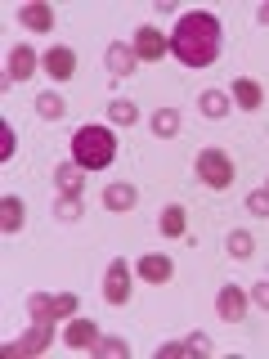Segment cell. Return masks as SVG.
I'll return each instance as SVG.
<instances>
[{
	"instance_id": "cell-1",
	"label": "cell",
	"mask_w": 269,
	"mask_h": 359,
	"mask_svg": "<svg viewBox=\"0 0 269 359\" xmlns=\"http://www.w3.org/2000/svg\"><path fill=\"white\" fill-rule=\"evenodd\" d=\"M220 36H224V27H220L216 14H207V9L179 14L175 32H171V54L184 67H211L220 54Z\"/></svg>"
},
{
	"instance_id": "cell-2",
	"label": "cell",
	"mask_w": 269,
	"mask_h": 359,
	"mask_svg": "<svg viewBox=\"0 0 269 359\" xmlns=\"http://www.w3.org/2000/svg\"><path fill=\"white\" fill-rule=\"evenodd\" d=\"M112 157H117V135H112V126H76L72 130V162L85 175L112 166Z\"/></svg>"
},
{
	"instance_id": "cell-3",
	"label": "cell",
	"mask_w": 269,
	"mask_h": 359,
	"mask_svg": "<svg viewBox=\"0 0 269 359\" xmlns=\"http://www.w3.org/2000/svg\"><path fill=\"white\" fill-rule=\"evenodd\" d=\"M193 171H198V180L207 189H216V194H220V189L233 184V157L224 153V149H202L198 162H193Z\"/></svg>"
},
{
	"instance_id": "cell-4",
	"label": "cell",
	"mask_w": 269,
	"mask_h": 359,
	"mask_svg": "<svg viewBox=\"0 0 269 359\" xmlns=\"http://www.w3.org/2000/svg\"><path fill=\"white\" fill-rule=\"evenodd\" d=\"M27 314H32V319H45V323L72 319V314H76V297H72V292H32V297H27Z\"/></svg>"
},
{
	"instance_id": "cell-5",
	"label": "cell",
	"mask_w": 269,
	"mask_h": 359,
	"mask_svg": "<svg viewBox=\"0 0 269 359\" xmlns=\"http://www.w3.org/2000/svg\"><path fill=\"white\" fill-rule=\"evenodd\" d=\"M50 341H54V323L32 319V328L22 332L18 341H5V355H9V359H27V355H41Z\"/></svg>"
},
{
	"instance_id": "cell-6",
	"label": "cell",
	"mask_w": 269,
	"mask_h": 359,
	"mask_svg": "<svg viewBox=\"0 0 269 359\" xmlns=\"http://www.w3.org/2000/svg\"><path fill=\"white\" fill-rule=\"evenodd\" d=\"M104 301L108 306H126L130 301V265H126V256L108 261V269H104Z\"/></svg>"
},
{
	"instance_id": "cell-7",
	"label": "cell",
	"mask_w": 269,
	"mask_h": 359,
	"mask_svg": "<svg viewBox=\"0 0 269 359\" xmlns=\"http://www.w3.org/2000/svg\"><path fill=\"white\" fill-rule=\"evenodd\" d=\"M134 54H139V63H162L166 50H171V41L162 36V32L153 27V22H144V27H134Z\"/></svg>"
},
{
	"instance_id": "cell-8",
	"label": "cell",
	"mask_w": 269,
	"mask_h": 359,
	"mask_svg": "<svg viewBox=\"0 0 269 359\" xmlns=\"http://www.w3.org/2000/svg\"><path fill=\"white\" fill-rule=\"evenodd\" d=\"M41 67L54 76V81H72L76 76V50L72 45H50V50L41 54Z\"/></svg>"
},
{
	"instance_id": "cell-9",
	"label": "cell",
	"mask_w": 269,
	"mask_h": 359,
	"mask_svg": "<svg viewBox=\"0 0 269 359\" xmlns=\"http://www.w3.org/2000/svg\"><path fill=\"white\" fill-rule=\"evenodd\" d=\"M95 341H99V323L72 314V319H67V328H63V346H67V351H90Z\"/></svg>"
},
{
	"instance_id": "cell-10",
	"label": "cell",
	"mask_w": 269,
	"mask_h": 359,
	"mask_svg": "<svg viewBox=\"0 0 269 359\" xmlns=\"http://www.w3.org/2000/svg\"><path fill=\"white\" fill-rule=\"evenodd\" d=\"M134 269H139L144 283H157V287H162V283H171L175 261H171L166 252H149V256H139V265H134Z\"/></svg>"
},
{
	"instance_id": "cell-11",
	"label": "cell",
	"mask_w": 269,
	"mask_h": 359,
	"mask_svg": "<svg viewBox=\"0 0 269 359\" xmlns=\"http://www.w3.org/2000/svg\"><path fill=\"white\" fill-rule=\"evenodd\" d=\"M216 314L224 323H242V314H247V292L238 283H224L220 287V297H216Z\"/></svg>"
},
{
	"instance_id": "cell-12",
	"label": "cell",
	"mask_w": 269,
	"mask_h": 359,
	"mask_svg": "<svg viewBox=\"0 0 269 359\" xmlns=\"http://www.w3.org/2000/svg\"><path fill=\"white\" fill-rule=\"evenodd\" d=\"M104 63H108L112 76H130L134 67H139V54H134V45H126V41H112L104 50Z\"/></svg>"
},
{
	"instance_id": "cell-13",
	"label": "cell",
	"mask_w": 269,
	"mask_h": 359,
	"mask_svg": "<svg viewBox=\"0 0 269 359\" xmlns=\"http://www.w3.org/2000/svg\"><path fill=\"white\" fill-rule=\"evenodd\" d=\"M18 22L27 32H41L45 36V32H54V9L45 0H27V5H18Z\"/></svg>"
},
{
	"instance_id": "cell-14",
	"label": "cell",
	"mask_w": 269,
	"mask_h": 359,
	"mask_svg": "<svg viewBox=\"0 0 269 359\" xmlns=\"http://www.w3.org/2000/svg\"><path fill=\"white\" fill-rule=\"evenodd\" d=\"M81 184H85V171L76 162L54 166V189H59V198H81Z\"/></svg>"
},
{
	"instance_id": "cell-15",
	"label": "cell",
	"mask_w": 269,
	"mask_h": 359,
	"mask_svg": "<svg viewBox=\"0 0 269 359\" xmlns=\"http://www.w3.org/2000/svg\"><path fill=\"white\" fill-rule=\"evenodd\" d=\"M36 50L32 45H14L9 50V81H27V76H36Z\"/></svg>"
},
{
	"instance_id": "cell-16",
	"label": "cell",
	"mask_w": 269,
	"mask_h": 359,
	"mask_svg": "<svg viewBox=\"0 0 269 359\" xmlns=\"http://www.w3.org/2000/svg\"><path fill=\"white\" fill-rule=\"evenodd\" d=\"M134 202H139V189L126 184V180H112V184L104 189V207L108 211H130Z\"/></svg>"
},
{
	"instance_id": "cell-17",
	"label": "cell",
	"mask_w": 269,
	"mask_h": 359,
	"mask_svg": "<svg viewBox=\"0 0 269 359\" xmlns=\"http://www.w3.org/2000/svg\"><path fill=\"white\" fill-rule=\"evenodd\" d=\"M229 99H233V104H238L242 112H256V108L265 104V90L256 86L251 76H238V81H233V95H229Z\"/></svg>"
},
{
	"instance_id": "cell-18",
	"label": "cell",
	"mask_w": 269,
	"mask_h": 359,
	"mask_svg": "<svg viewBox=\"0 0 269 359\" xmlns=\"http://www.w3.org/2000/svg\"><path fill=\"white\" fill-rule=\"evenodd\" d=\"M229 108H233V99L224 95V90H202V99H198V112H202V117L220 121V117H229Z\"/></svg>"
},
{
	"instance_id": "cell-19",
	"label": "cell",
	"mask_w": 269,
	"mask_h": 359,
	"mask_svg": "<svg viewBox=\"0 0 269 359\" xmlns=\"http://www.w3.org/2000/svg\"><path fill=\"white\" fill-rule=\"evenodd\" d=\"M22 220H27V207H22L14 194H5V202H0V229H5V233H18Z\"/></svg>"
},
{
	"instance_id": "cell-20",
	"label": "cell",
	"mask_w": 269,
	"mask_h": 359,
	"mask_svg": "<svg viewBox=\"0 0 269 359\" xmlns=\"http://www.w3.org/2000/svg\"><path fill=\"white\" fill-rule=\"evenodd\" d=\"M90 355L95 359H130V341L126 337H99V341L90 346Z\"/></svg>"
},
{
	"instance_id": "cell-21",
	"label": "cell",
	"mask_w": 269,
	"mask_h": 359,
	"mask_svg": "<svg viewBox=\"0 0 269 359\" xmlns=\"http://www.w3.org/2000/svg\"><path fill=\"white\" fill-rule=\"evenodd\" d=\"M157 229H162V238H184V207L171 202V207L157 216Z\"/></svg>"
},
{
	"instance_id": "cell-22",
	"label": "cell",
	"mask_w": 269,
	"mask_h": 359,
	"mask_svg": "<svg viewBox=\"0 0 269 359\" xmlns=\"http://www.w3.org/2000/svg\"><path fill=\"white\" fill-rule=\"evenodd\" d=\"M224 247H229L233 261H251V256H256V238H251L247 229H233L229 238H224Z\"/></svg>"
},
{
	"instance_id": "cell-23",
	"label": "cell",
	"mask_w": 269,
	"mask_h": 359,
	"mask_svg": "<svg viewBox=\"0 0 269 359\" xmlns=\"http://www.w3.org/2000/svg\"><path fill=\"white\" fill-rule=\"evenodd\" d=\"M149 126H153V135H157V140H171V135L179 130V112H175V108H157Z\"/></svg>"
},
{
	"instance_id": "cell-24",
	"label": "cell",
	"mask_w": 269,
	"mask_h": 359,
	"mask_svg": "<svg viewBox=\"0 0 269 359\" xmlns=\"http://www.w3.org/2000/svg\"><path fill=\"white\" fill-rule=\"evenodd\" d=\"M108 121H112V126H134V121H139V108H134L130 99H112V104H108Z\"/></svg>"
},
{
	"instance_id": "cell-25",
	"label": "cell",
	"mask_w": 269,
	"mask_h": 359,
	"mask_svg": "<svg viewBox=\"0 0 269 359\" xmlns=\"http://www.w3.org/2000/svg\"><path fill=\"white\" fill-rule=\"evenodd\" d=\"M36 112H41L45 121H59L63 112H67V104H63L59 95H54V90H45V95H36Z\"/></svg>"
},
{
	"instance_id": "cell-26",
	"label": "cell",
	"mask_w": 269,
	"mask_h": 359,
	"mask_svg": "<svg viewBox=\"0 0 269 359\" xmlns=\"http://www.w3.org/2000/svg\"><path fill=\"white\" fill-rule=\"evenodd\" d=\"M54 216L67 220V224L81 220V198H59V202H54Z\"/></svg>"
},
{
	"instance_id": "cell-27",
	"label": "cell",
	"mask_w": 269,
	"mask_h": 359,
	"mask_svg": "<svg viewBox=\"0 0 269 359\" xmlns=\"http://www.w3.org/2000/svg\"><path fill=\"white\" fill-rule=\"evenodd\" d=\"M247 211H251V216H269V184L247 194Z\"/></svg>"
},
{
	"instance_id": "cell-28",
	"label": "cell",
	"mask_w": 269,
	"mask_h": 359,
	"mask_svg": "<svg viewBox=\"0 0 269 359\" xmlns=\"http://www.w3.org/2000/svg\"><path fill=\"white\" fill-rule=\"evenodd\" d=\"M184 355H193V351H188V341H166V346H157V359H184Z\"/></svg>"
},
{
	"instance_id": "cell-29",
	"label": "cell",
	"mask_w": 269,
	"mask_h": 359,
	"mask_svg": "<svg viewBox=\"0 0 269 359\" xmlns=\"http://www.w3.org/2000/svg\"><path fill=\"white\" fill-rule=\"evenodd\" d=\"M184 341H188V351H193V355H211V337L193 332V337H184Z\"/></svg>"
},
{
	"instance_id": "cell-30",
	"label": "cell",
	"mask_w": 269,
	"mask_h": 359,
	"mask_svg": "<svg viewBox=\"0 0 269 359\" xmlns=\"http://www.w3.org/2000/svg\"><path fill=\"white\" fill-rule=\"evenodd\" d=\"M251 301H256L261 310H269V278H261V283L251 287Z\"/></svg>"
},
{
	"instance_id": "cell-31",
	"label": "cell",
	"mask_w": 269,
	"mask_h": 359,
	"mask_svg": "<svg viewBox=\"0 0 269 359\" xmlns=\"http://www.w3.org/2000/svg\"><path fill=\"white\" fill-rule=\"evenodd\" d=\"M0 140H5V144H0V157L9 162V157H14V130H9V126H0Z\"/></svg>"
},
{
	"instance_id": "cell-32",
	"label": "cell",
	"mask_w": 269,
	"mask_h": 359,
	"mask_svg": "<svg viewBox=\"0 0 269 359\" xmlns=\"http://www.w3.org/2000/svg\"><path fill=\"white\" fill-rule=\"evenodd\" d=\"M256 18H261L265 27H269V5H261V9H256Z\"/></svg>"
}]
</instances>
